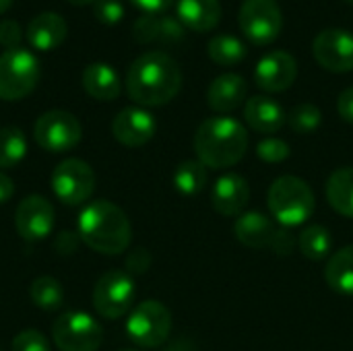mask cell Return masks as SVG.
I'll list each match as a JSON object with an SVG mask.
<instances>
[{"label":"cell","mask_w":353,"mask_h":351,"mask_svg":"<svg viewBox=\"0 0 353 351\" xmlns=\"http://www.w3.org/2000/svg\"><path fill=\"white\" fill-rule=\"evenodd\" d=\"M182 87V70L176 60L159 50L141 54L126 72V91L139 106L155 108L172 101Z\"/></svg>","instance_id":"1"},{"label":"cell","mask_w":353,"mask_h":351,"mask_svg":"<svg viewBox=\"0 0 353 351\" xmlns=\"http://www.w3.org/2000/svg\"><path fill=\"white\" fill-rule=\"evenodd\" d=\"M79 238L99 254H122L132 240V228L126 213L110 201L89 203L77 221Z\"/></svg>","instance_id":"2"},{"label":"cell","mask_w":353,"mask_h":351,"mask_svg":"<svg viewBox=\"0 0 353 351\" xmlns=\"http://www.w3.org/2000/svg\"><path fill=\"white\" fill-rule=\"evenodd\" d=\"M194 151L205 168L223 170L236 166L248 151L246 128L230 116H213L199 124Z\"/></svg>","instance_id":"3"},{"label":"cell","mask_w":353,"mask_h":351,"mask_svg":"<svg viewBox=\"0 0 353 351\" xmlns=\"http://www.w3.org/2000/svg\"><path fill=\"white\" fill-rule=\"evenodd\" d=\"M271 215L281 223V228H296L308 221L314 213L316 201L314 192L306 180L298 176L277 178L267 194Z\"/></svg>","instance_id":"4"},{"label":"cell","mask_w":353,"mask_h":351,"mask_svg":"<svg viewBox=\"0 0 353 351\" xmlns=\"http://www.w3.org/2000/svg\"><path fill=\"white\" fill-rule=\"evenodd\" d=\"M39 81V62L25 50L14 48L0 54V99L17 101L27 97Z\"/></svg>","instance_id":"5"},{"label":"cell","mask_w":353,"mask_h":351,"mask_svg":"<svg viewBox=\"0 0 353 351\" xmlns=\"http://www.w3.org/2000/svg\"><path fill=\"white\" fill-rule=\"evenodd\" d=\"M238 23L250 43L269 46L283 29V12L277 0H244L238 12Z\"/></svg>","instance_id":"6"},{"label":"cell","mask_w":353,"mask_h":351,"mask_svg":"<svg viewBox=\"0 0 353 351\" xmlns=\"http://www.w3.org/2000/svg\"><path fill=\"white\" fill-rule=\"evenodd\" d=\"M126 333L139 348H159L172 333V314L161 302L145 300L130 312Z\"/></svg>","instance_id":"7"},{"label":"cell","mask_w":353,"mask_h":351,"mask_svg":"<svg viewBox=\"0 0 353 351\" xmlns=\"http://www.w3.org/2000/svg\"><path fill=\"white\" fill-rule=\"evenodd\" d=\"M52 339L60 351H97L103 339L101 325L87 312H66L56 319Z\"/></svg>","instance_id":"8"},{"label":"cell","mask_w":353,"mask_h":351,"mask_svg":"<svg viewBox=\"0 0 353 351\" xmlns=\"http://www.w3.org/2000/svg\"><path fill=\"white\" fill-rule=\"evenodd\" d=\"M35 143L50 153H64L79 145L83 137L81 122L64 110H50L41 114L33 128Z\"/></svg>","instance_id":"9"},{"label":"cell","mask_w":353,"mask_h":351,"mask_svg":"<svg viewBox=\"0 0 353 351\" xmlns=\"http://www.w3.org/2000/svg\"><path fill=\"white\" fill-rule=\"evenodd\" d=\"M95 188V174L83 159H64L52 172V190L64 205L77 207L89 201Z\"/></svg>","instance_id":"10"},{"label":"cell","mask_w":353,"mask_h":351,"mask_svg":"<svg viewBox=\"0 0 353 351\" xmlns=\"http://www.w3.org/2000/svg\"><path fill=\"white\" fill-rule=\"evenodd\" d=\"M134 281L124 271H108L93 288V306L103 319L124 317L134 302Z\"/></svg>","instance_id":"11"},{"label":"cell","mask_w":353,"mask_h":351,"mask_svg":"<svg viewBox=\"0 0 353 351\" xmlns=\"http://www.w3.org/2000/svg\"><path fill=\"white\" fill-rule=\"evenodd\" d=\"M314 60L331 72H350L353 70V33L329 27L323 29L312 41Z\"/></svg>","instance_id":"12"},{"label":"cell","mask_w":353,"mask_h":351,"mask_svg":"<svg viewBox=\"0 0 353 351\" xmlns=\"http://www.w3.org/2000/svg\"><path fill=\"white\" fill-rule=\"evenodd\" d=\"M14 228L27 242L43 240L54 228V207L41 194L25 197L14 213Z\"/></svg>","instance_id":"13"},{"label":"cell","mask_w":353,"mask_h":351,"mask_svg":"<svg viewBox=\"0 0 353 351\" xmlns=\"http://www.w3.org/2000/svg\"><path fill=\"white\" fill-rule=\"evenodd\" d=\"M298 77V62L290 52L275 50L263 56L254 68V83L261 91L281 93L294 85Z\"/></svg>","instance_id":"14"},{"label":"cell","mask_w":353,"mask_h":351,"mask_svg":"<svg viewBox=\"0 0 353 351\" xmlns=\"http://www.w3.org/2000/svg\"><path fill=\"white\" fill-rule=\"evenodd\" d=\"M157 130V122L151 112L143 108H124L112 122V134L124 147L147 145Z\"/></svg>","instance_id":"15"},{"label":"cell","mask_w":353,"mask_h":351,"mask_svg":"<svg viewBox=\"0 0 353 351\" xmlns=\"http://www.w3.org/2000/svg\"><path fill=\"white\" fill-rule=\"evenodd\" d=\"M248 201H250V186L238 174H225V176H221L215 182L213 192H211L213 209L219 215H225V217L242 215V211L246 209Z\"/></svg>","instance_id":"16"},{"label":"cell","mask_w":353,"mask_h":351,"mask_svg":"<svg viewBox=\"0 0 353 351\" xmlns=\"http://www.w3.org/2000/svg\"><path fill=\"white\" fill-rule=\"evenodd\" d=\"M184 25L178 19L172 17H161V14H143L134 21L132 35L139 43H178L184 39Z\"/></svg>","instance_id":"17"},{"label":"cell","mask_w":353,"mask_h":351,"mask_svg":"<svg viewBox=\"0 0 353 351\" xmlns=\"http://www.w3.org/2000/svg\"><path fill=\"white\" fill-rule=\"evenodd\" d=\"M246 93H248L246 81L236 72H225L209 85L207 103L213 112L230 114L246 101Z\"/></svg>","instance_id":"18"},{"label":"cell","mask_w":353,"mask_h":351,"mask_svg":"<svg viewBox=\"0 0 353 351\" xmlns=\"http://www.w3.org/2000/svg\"><path fill=\"white\" fill-rule=\"evenodd\" d=\"M244 118L248 126L261 134L279 132L288 122V114L283 112V108L267 95L250 97L244 106Z\"/></svg>","instance_id":"19"},{"label":"cell","mask_w":353,"mask_h":351,"mask_svg":"<svg viewBox=\"0 0 353 351\" xmlns=\"http://www.w3.org/2000/svg\"><path fill=\"white\" fill-rule=\"evenodd\" d=\"M275 232H277L275 223L265 213H259V211L242 213V215H238V219L234 223L236 240L252 250L269 248L275 238Z\"/></svg>","instance_id":"20"},{"label":"cell","mask_w":353,"mask_h":351,"mask_svg":"<svg viewBox=\"0 0 353 351\" xmlns=\"http://www.w3.org/2000/svg\"><path fill=\"white\" fill-rule=\"evenodd\" d=\"M68 27L58 12H39L27 25V41L35 50H54L66 39Z\"/></svg>","instance_id":"21"},{"label":"cell","mask_w":353,"mask_h":351,"mask_svg":"<svg viewBox=\"0 0 353 351\" xmlns=\"http://www.w3.org/2000/svg\"><path fill=\"white\" fill-rule=\"evenodd\" d=\"M178 21L192 31L205 33L219 25L221 4L219 0H178Z\"/></svg>","instance_id":"22"},{"label":"cell","mask_w":353,"mask_h":351,"mask_svg":"<svg viewBox=\"0 0 353 351\" xmlns=\"http://www.w3.org/2000/svg\"><path fill=\"white\" fill-rule=\"evenodd\" d=\"M81 81H83V89L93 99H99V101H112L122 91V83H120L116 68H112L105 62H91L83 70Z\"/></svg>","instance_id":"23"},{"label":"cell","mask_w":353,"mask_h":351,"mask_svg":"<svg viewBox=\"0 0 353 351\" xmlns=\"http://www.w3.org/2000/svg\"><path fill=\"white\" fill-rule=\"evenodd\" d=\"M329 288L341 296H353V246H345L331 254L325 267Z\"/></svg>","instance_id":"24"},{"label":"cell","mask_w":353,"mask_h":351,"mask_svg":"<svg viewBox=\"0 0 353 351\" xmlns=\"http://www.w3.org/2000/svg\"><path fill=\"white\" fill-rule=\"evenodd\" d=\"M327 201L343 217L353 219V168H341L327 182Z\"/></svg>","instance_id":"25"},{"label":"cell","mask_w":353,"mask_h":351,"mask_svg":"<svg viewBox=\"0 0 353 351\" xmlns=\"http://www.w3.org/2000/svg\"><path fill=\"white\" fill-rule=\"evenodd\" d=\"M298 246H300V252L319 263V261H325L331 250H333V236L327 228L323 225H308L300 232L298 236Z\"/></svg>","instance_id":"26"},{"label":"cell","mask_w":353,"mask_h":351,"mask_svg":"<svg viewBox=\"0 0 353 351\" xmlns=\"http://www.w3.org/2000/svg\"><path fill=\"white\" fill-rule=\"evenodd\" d=\"M209 58L215 62V64H221V66H234V64H240L248 50H246V43L234 35H217L209 41Z\"/></svg>","instance_id":"27"},{"label":"cell","mask_w":353,"mask_h":351,"mask_svg":"<svg viewBox=\"0 0 353 351\" xmlns=\"http://www.w3.org/2000/svg\"><path fill=\"white\" fill-rule=\"evenodd\" d=\"M205 184H207V170L199 159L182 161L174 172V186L180 194L194 197L205 190Z\"/></svg>","instance_id":"28"},{"label":"cell","mask_w":353,"mask_h":351,"mask_svg":"<svg viewBox=\"0 0 353 351\" xmlns=\"http://www.w3.org/2000/svg\"><path fill=\"white\" fill-rule=\"evenodd\" d=\"M27 153V139L19 126L0 128V168H14Z\"/></svg>","instance_id":"29"},{"label":"cell","mask_w":353,"mask_h":351,"mask_svg":"<svg viewBox=\"0 0 353 351\" xmlns=\"http://www.w3.org/2000/svg\"><path fill=\"white\" fill-rule=\"evenodd\" d=\"M29 296H31V302L41 310H56L64 302V290H62L60 281L54 277H48V275L37 277L31 283Z\"/></svg>","instance_id":"30"},{"label":"cell","mask_w":353,"mask_h":351,"mask_svg":"<svg viewBox=\"0 0 353 351\" xmlns=\"http://www.w3.org/2000/svg\"><path fill=\"white\" fill-rule=\"evenodd\" d=\"M288 124L298 134H310L323 124V112L314 103H298L290 110Z\"/></svg>","instance_id":"31"},{"label":"cell","mask_w":353,"mask_h":351,"mask_svg":"<svg viewBox=\"0 0 353 351\" xmlns=\"http://www.w3.org/2000/svg\"><path fill=\"white\" fill-rule=\"evenodd\" d=\"M256 155L267 163H281L290 157V145L281 139L269 137L256 145Z\"/></svg>","instance_id":"32"},{"label":"cell","mask_w":353,"mask_h":351,"mask_svg":"<svg viewBox=\"0 0 353 351\" xmlns=\"http://www.w3.org/2000/svg\"><path fill=\"white\" fill-rule=\"evenodd\" d=\"M93 12L99 23L103 25H116L124 17V6L120 0H95L93 2Z\"/></svg>","instance_id":"33"},{"label":"cell","mask_w":353,"mask_h":351,"mask_svg":"<svg viewBox=\"0 0 353 351\" xmlns=\"http://www.w3.org/2000/svg\"><path fill=\"white\" fill-rule=\"evenodd\" d=\"M12 351H50V343L43 337V333L27 329L12 339Z\"/></svg>","instance_id":"34"},{"label":"cell","mask_w":353,"mask_h":351,"mask_svg":"<svg viewBox=\"0 0 353 351\" xmlns=\"http://www.w3.org/2000/svg\"><path fill=\"white\" fill-rule=\"evenodd\" d=\"M21 39H23V31L17 21L6 19L0 23V46H4L6 50H14L21 48Z\"/></svg>","instance_id":"35"},{"label":"cell","mask_w":353,"mask_h":351,"mask_svg":"<svg viewBox=\"0 0 353 351\" xmlns=\"http://www.w3.org/2000/svg\"><path fill=\"white\" fill-rule=\"evenodd\" d=\"M296 246V238L292 236V232L288 228H281L275 232V238L271 242V248L277 252V254H290Z\"/></svg>","instance_id":"36"},{"label":"cell","mask_w":353,"mask_h":351,"mask_svg":"<svg viewBox=\"0 0 353 351\" xmlns=\"http://www.w3.org/2000/svg\"><path fill=\"white\" fill-rule=\"evenodd\" d=\"M151 265V257L145 248H139L134 252H130V257L126 259V267L130 273H145Z\"/></svg>","instance_id":"37"},{"label":"cell","mask_w":353,"mask_h":351,"mask_svg":"<svg viewBox=\"0 0 353 351\" xmlns=\"http://www.w3.org/2000/svg\"><path fill=\"white\" fill-rule=\"evenodd\" d=\"M337 110H339V116L347 122L353 124V87H347L339 99H337Z\"/></svg>","instance_id":"38"},{"label":"cell","mask_w":353,"mask_h":351,"mask_svg":"<svg viewBox=\"0 0 353 351\" xmlns=\"http://www.w3.org/2000/svg\"><path fill=\"white\" fill-rule=\"evenodd\" d=\"M130 2L145 14H159V12L168 10L174 0H130Z\"/></svg>","instance_id":"39"},{"label":"cell","mask_w":353,"mask_h":351,"mask_svg":"<svg viewBox=\"0 0 353 351\" xmlns=\"http://www.w3.org/2000/svg\"><path fill=\"white\" fill-rule=\"evenodd\" d=\"M79 234H72V232H62L60 236H58V240H56V250L60 252V254H70V252H74L77 250V244H79Z\"/></svg>","instance_id":"40"},{"label":"cell","mask_w":353,"mask_h":351,"mask_svg":"<svg viewBox=\"0 0 353 351\" xmlns=\"http://www.w3.org/2000/svg\"><path fill=\"white\" fill-rule=\"evenodd\" d=\"M12 194H14V184H12V180H10L4 172H0V205L6 203V201H10Z\"/></svg>","instance_id":"41"},{"label":"cell","mask_w":353,"mask_h":351,"mask_svg":"<svg viewBox=\"0 0 353 351\" xmlns=\"http://www.w3.org/2000/svg\"><path fill=\"white\" fill-rule=\"evenodd\" d=\"M163 351H196V348L190 339H176L168 350Z\"/></svg>","instance_id":"42"},{"label":"cell","mask_w":353,"mask_h":351,"mask_svg":"<svg viewBox=\"0 0 353 351\" xmlns=\"http://www.w3.org/2000/svg\"><path fill=\"white\" fill-rule=\"evenodd\" d=\"M10 2H12V0H0V12H4V10L10 6Z\"/></svg>","instance_id":"43"},{"label":"cell","mask_w":353,"mask_h":351,"mask_svg":"<svg viewBox=\"0 0 353 351\" xmlns=\"http://www.w3.org/2000/svg\"><path fill=\"white\" fill-rule=\"evenodd\" d=\"M68 2H72V4H91L95 0H68Z\"/></svg>","instance_id":"44"},{"label":"cell","mask_w":353,"mask_h":351,"mask_svg":"<svg viewBox=\"0 0 353 351\" xmlns=\"http://www.w3.org/2000/svg\"><path fill=\"white\" fill-rule=\"evenodd\" d=\"M345 2H350V4H353V0H345Z\"/></svg>","instance_id":"45"},{"label":"cell","mask_w":353,"mask_h":351,"mask_svg":"<svg viewBox=\"0 0 353 351\" xmlns=\"http://www.w3.org/2000/svg\"><path fill=\"white\" fill-rule=\"evenodd\" d=\"M124 351H130V350H124Z\"/></svg>","instance_id":"46"}]
</instances>
